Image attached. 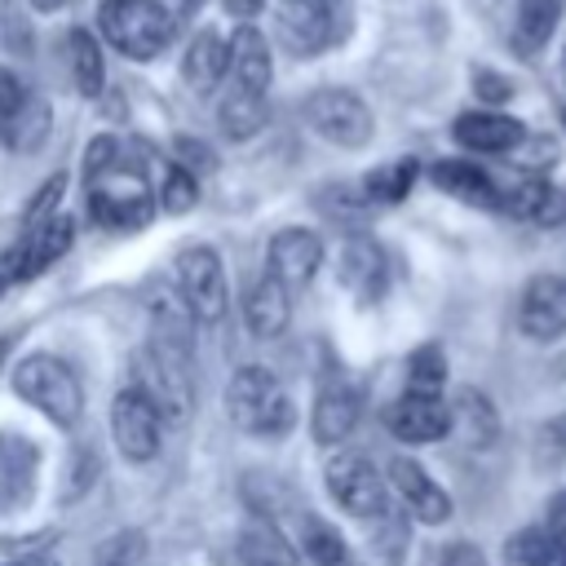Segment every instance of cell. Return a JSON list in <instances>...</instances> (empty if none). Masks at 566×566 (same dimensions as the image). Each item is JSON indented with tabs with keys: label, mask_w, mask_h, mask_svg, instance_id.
<instances>
[{
	"label": "cell",
	"mask_w": 566,
	"mask_h": 566,
	"mask_svg": "<svg viewBox=\"0 0 566 566\" xmlns=\"http://www.w3.org/2000/svg\"><path fill=\"white\" fill-rule=\"evenodd\" d=\"M451 433H460L464 447H473V451L495 447L500 416H495V407H491V398L482 389H473V385L455 389V398H451Z\"/></svg>",
	"instance_id": "cb8c5ba5"
},
{
	"label": "cell",
	"mask_w": 566,
	"mask_h": 566,
	"mask_svg": "<svg viewBox=\"0 0 566 566\" xmlns=\"http://www.w3.org/2000/svg\"><path fill=\"white\" fill-rule=\"evenodd\" d=\"M226 53H230V80L239 84V88H248V93H265L270 88V75H274V62H270V44H265V35L256 31V27H239L234 35H230V44H226Z\"/></svg>",
	"instance_id": "7402d4cb"
},
{
	"label": "cell",
	"mask_w": 566,
	"mask_h": 566,
	"mask_svg": "<svg viewBox=\"0 0 566 566\" xmlns=\"http://www.w3.org/2000/svg\"><path fill=\"white\" fill-rule=\"evenodd\" d=\"M385 429L398 438V442H438L442 433H451V402L442 394H402L385 407Z\"/></svg>",
	"instance_id": "4fadbf2b"
},
{
	"label": "cell",
	"mask_w": 566,
	"mask_h": 566,
	"mask_svg": "<svg viewBox=\"0 0 566 566\" xmlns=\"http://www.w3.org/2000/svg\"><path fill=\"white\" fill-rule=\"evenodd\" d=\"M562 71H566V66H562Z\"/></svg>",
	"instance_id": "bcb514c9"
},
{
	"label": "cell",
	"mask_w": 566,
	"mask_h": 566,
	"mask_svg": "<svg viewBox=\"0 0 566 566\" xmlns=\"http://www.w3.org/2000/svg\"><path fill=\"white\" fill-rule=\"evenodd\" d=\"M13 394L22 402H31L44 420H53L57 429H71L80 424L84 416V389H80V376L53 358V354H27L18 367H13Z\"/></svg>",
	"instance_id": "5b68a950"
},
{
	"label": "cell",
	"mask_w": 566,
	"mask_h": 566,
	"mask_svg": "<svg viewBox=\"0 0 566 566\" xmlns=\"http://www.w3.org/2000/svg\"><path fill=\"white\" fill-rule=\"evenodd\" d=\"M159 424H164L159 411L133 385L115 394V402H111V433H115V447H119L124 460H133V464L155 460L159 455Z\"/></svg>",
	"instance_id": "8fae6325"
},
{
	"label": "cell",
	"mask_w": 566,
	"mask_h": 566,
	"mask_svg": "<svg viewBox=\"0 0 566 566\" xmlns=\"http://www.w3.org/2000/svg\"><path fill=\"white\" fill-rule=\"evenodd\" d=\"M31 4H35V9H40V13H53V9H62V4H66V0H31Z\"/></svg>",
	"instance_id": "b9f144b4"
},
{
	"label": "cell",
	"mask_w": 566,
	"mask_h": 566,
	"mask_svg": "<svg viewBox=\"0 0 566 566\" xmlns=\"http://www.w3.org/2000/svg\"><path fill=\"white\" fill-rule=\"evenodd\" d=\"M442 385H447V354H442V345H433V340L416 345L411 358H407V389L411 394H442Z\"/></svg>",
	"instance_id": "d6a6232c"
},
{
	"label": "cell",
	"mask_w": 566,
	"mask_h": 566,
	"mask_svg": "<svg viewBox=\"0 0 566 566\" xmlns=\"http://www.w3.org/2000/svg\"><path fill=\"white\" fill-rule=\"evenodd\" d=\"M433 186L460 203H478V208H500V186L491 181L486 168H478L473 159H438L429 168Z\"/></svg>",
	"instance_id": "603a6c76"
},
{
	"label": "cell",
	"mask_w": 566,
	"mask_h": 566,
	"mask_svg": "<svg viewBox=\"0 0 566 566\" xmlns=\"http://www.w3.org/2000/svg\"><path fill=\"white\" fill-rule=\"evenodd\" d=\"M62 190H66V177H62V172H53V177H49V181L35 190V199L27 203V212H22V230H31V226H44L49 217H57Z\"/></svg>",
	"instance_id": "8d00e7d4"
},
{
	"label": "cell",
	"mask_w": 566,
	"mask_h": 566,
	"mask_svg": "<svg viewBox=\"0 0 566 566\" xmlns=\"http://www.w3.org/2000/svg\"><path fill=\"white\" fill-rule=\"evenodd\" d=\"M416 177H420V164H416L411 155H402V159H389V164L371 168V172L363 177V190H367V199H376V203H398V199L411 195Z\"/></svg>",
	"instance_id": "f546056e"
},
{
	"label": "cell",
	"mask_w": 566,
	"mask_h": 566,
	"mask_svg": "<svg viewBox=\"0 0 566 566\" xmlns=\"http://www.w3.org/2000/svg\"><path fill=\"white\" fill-rule=\"evenodd\" d=\"M27 88H22V80L9 71V66H0V142H9V133H13V124H18V115L27 111Z\"/></svg>",
	"instance_id": "d590c367"
},
{
	"label": "cell",
	"mask_w": 566,
	"mask_h": 566,
	"mask_svg": "<svg viewBox=\"0 0 566 566\" xmlns=\"http://www.w3.org/2000/svg\"><path fill=\"white\" fill-rule=\"evenodd\" d=\"M172 164H181L186 172H208L212 164H217V155H212V146L208 142H199V137H177V159Z\"/></svg>",
	"instance_id": "74e56055"
},
{
	"label": "cell",
	"mask_w": 566,
	"mask_h": 566,
	"mask_svg": "<svg viewBox=\"0 0 566 566\" xmlns=\"http://www.w3.org/2000/svg\"><path fill=\"white\" fill-rule=\"evenodd\" d=\"M548 535L557 539V548H562V557H566V491L553 500V509H548Z\"/></svg>",
	"instance_id": "ab89813d"
},
{
	"label": "cell",
	"mask_w": 566,
	"mask_h": 566,
	"mask_svg": "<svg viewBox=\"0 0 566 566\" xmlns=\"http://www.w3.org/2000/svg\"><path fill=\"white\" fill-rule=\"evenodd\" d=\"M557 562H562V548L548 535V526H522L504 544V566H557Z\"/></svg>",
	"instance_id": "1f68e13d"
},
{
	"label": "cell",
	"mask_w": 566,
	"mask_h": 566,
	"mask_svg": "<svg viewBox=\"0 0 566 566\" xmlns=\"http://www.w3.org/2000/svg\"><path fill=\"white\" fill-rule=\"evenodd\" d=\"M500 208H509L517 221H531L544 230L566 226V190L544 177H526V181H513L509 190H500Z\"/></svg>",
	"instance_id": "ffe728a7"
},
{
	"label": "cell",
	"mask_w": 566,
	"mask_h": 566,
	"mask_svg": "<svg viewBox=\"0 0 566 566\" xmlns=\"http://www.w3.org/2000/svg\"><path fill=\"white\" fill-rule=\"evenodd\" d=\"M562 4H566V0H517L509 40H513V49H517L522 57H535V53L553 40L557 18H562Z\"/></svg>",
	"instance_id": "4316f807"
},
{
	"label": "cell",
	"mask_w": 566,
	"mask_h": 566,
	"mask_svg": "<svg viewBox=\"0 0 566 566\" xmlns=\"http://www.w3.org/2000/svg\"><path fill=\"white\" fill-rule=\"evenodd\" d=\"M336 279H340V287L354 292L363 305L380 301L385 287H389V261H385L380 243L354 234V239L340 248V256H336Z\"/></svg>",
	"instance_id": "e0dca14e"
},
{
	"label": "cell",
	"mask_w": 566,
	"mask_h": 566,
	"mask_svg": "<svg viewBox=\"0 0 566 566\" xmlns=\"http://www.w3.org/2000/svg\"><path fill=\"white\" fill-rule=\"evenodd\" d=\"M66 66H71V84L84 97H97L106 84V62H102V44L88 27H71L66 31Z\"/></svg>",
	"instance_id": "83f0119b"
},
{
	"label": "cell",
	"mask_w": 566,
	"mask_h": 566,
	"mask_svg": "<svg viewBox=\"0 0 566 566\" xmlns=\"http://www.w3.org/2000/svg\"><path fill=\"white\" fill-rule=\"evenodd\" d=\"M389 482H394L402 509H407L416 522L438 526V522L451 517V495H447V491L429 478V469L416 464L411 455H394V460H389Z\"/></svg>",
	"instance_id": "2e32d148"
},
{
	"label": "cell",
	"mask_w": 566,
	"mask_h": 566,
	"mask_svg": "<svg viewBox=\"0 0 566 566\" xmlns=\"http://www.w3.org/2000/svg\"><path fill=\"white\" fill-rule=\"evenodd\" d=\"M451 133L473 155H504V150H513L526 137L522 119H513L504 111H464V115H455Z\"/></svg>",
	"instance_id": "d6986e66"
},
{
	"label": "cell",
	"mask_w": 566,
	"mask_h": 566,
	"mask_svg": "<svg viewBox=\"0 0 566 566\" xmlns=\"http://www.w3.org/2000/svg\"><path fill=\"white\" fill-rule=\"evenodd\" d=\"M349 18H354L349 0H279L274 31L283 49H292L296 57H314L349 35Z\"/></svg>",
	"instance_id": "8992f818"
},
{
	"label": "cell",
	"mask_w": 566,
	"mask_h": 566,
	"mask_svg": "<svg viewBox=\"0 0 566 566\" xmlns=\"http://www.w3.org/2000/svg\"><path fill=\"white\" fill-rule=\"evenodd\" d=\"M301 553H305L314 566H345V557H349L345 535H340L327 517H318V513H305V517H301Z\"/></svg>",
	"instance_id": "4dcf8cb0"
},
{
	"label": "cell",
	"mask_w": 566,
	"mask_h": 566,
	"mask_svg": "<svg viewBox=\"0 0 566 566\" xmlns=\"http://www.w3.org/2000/svg\"><path fill=\"white\" fill-rule=\"evenodd\" d=\"M199 4H203V0H181V9H186V13H195Z\"/></svg>",
	"instance_id": "7bdbcfd3"
},
{
	"label": "cell",
	"mask_w": 566,
	"mask_h": 566,
	"mask_svg": "<svg viewBox=\"0 0 566 566\" xmlns=\"http://www.w3.org/2000/svg\"><path fill=\"white\" fill-rule=\"evenodd\" d=\"M221 4H226V13H230V18H256L265 0H221Z\"/></svg>",
	"instance_id": "60d3db41"
},
{
	"label": "cell",
	"mask_w": 566,
	"mask_h": 566,
	"mask_svg": "<svg viewBox=\"0 0 566 566\" xmlns=\"http://www.w3.org/2000/svg\"><path fill=\"white\" fill-rule=\"evenodd\" d=\"M40 473V451L22 433H0V513H13L31 500Z\"/></svg>",
	"instance_id": "ac0fdd59"
},
{
	"label": "cell",
	"mask_w": 566,
	"mask_h": 566,
	"mask_svg": "<svg viewBox=\"0 0 566 566\" xmlns=\"http://www.w3.org/2000/svg\"><path fill=\"white\" fill-rule=\"evenodd\" d=\"M226 66H230L226 40L217 31H195V40L186 44V57H181V80L195 93H212L226 80Z\"/></svg>",
	"instance_id": "484cf974"
},
{
	"label": "cell",
	"mask_w": 566,
	"mask_h": 566,
	"mask_svg": "<svg viewBox=\"0 0 566 566\" xmlns=\"http://www.w3.org/2000/svg\"><path fill=\"white\" fill-rule=\"evenodd\" d=\"M562 119H566V111H562Z\"/></svg>",
	"instance_id": "f6af8a7d"
},
{
	"label": "cell",
	"mask_w": 566,
	"mask_h": 566,
	"mask_svg": "<svg viewBox=\"0 0 566 566\" xmlns=\"http://www.w3.org/2000/svg\"><path fill=\"white\" fill-rule=\"evenodd\" d=\"M358 424V394L345 376H323L318 380V394H314V407H310V438L318 447H340Z\"/></svg>",
	"instance_id": "5bb4252c"
},
{
	"label": "cell",
	"mask_w": 566,
	"mask_h": 566,
	"mask_svg": "<svg viewBox=\"0 0 566 566\" xmlns=\"http://www.w3.org/2000/svg\"><path fill=\"white\" fill-rule=\"evenodd\" d=\"M190 363L195 354H181V349H168L159 340H146L137 354H133V389L159 411V420H172L181 424L195 407V385H190Z\"/></svg>",
	"instance_id": "277c9868"
},
{
	"label": "cell",
	"mask_w": 566,
	"mask_h": 566,
	"mask_svg": "<svg viewBox=\"0 0 566 566\" xmlns=\"http://www.w3.org/2000/svg\"><path fill=\"white\" fill-rule=\"evenodd\" d=\"M265 261H270L265 274H274L287 292H292V287H305V283L318 274V265H323V239H318L314 230L283 226V230L270 239Z\"/></svg>",
	"instance_id": "9a60e30c"
},
{
	"label": "cell",
	"mask_w": 566,
	"mask_h": 566,
	"mask_svg": "<svg viewBox=\"0 0 566 566\" xmlns=\"http://www.w3.org/2000/svg\"><path fill=\"white\" fill-rule=\"evenodd\" d=\"M301 111H305V124H310L323 142L345 146V150L367 146L371 133H376L371 106H367L354 88H314Z\"/></svg>",
	"instance_id": "52a82bcc"
},
{
	"label": "cell",
	"mask_w": 566,
	"mask_h": 566,
	"mask_svg": "<svg viewBox=\"0 0 566 566\" xmlns=\"http://www.w3.org/2000/svg\"><path fill=\"white\" fill-rule=\"evenodd\" d=\"M517 332L539 345L566 336V279L562 274L526 279V287L517 296Z\"/></svg>",
	"instance_id": "7c38bea8"
},
{
	"label": "cell",
	"mask_w": 566,
	"mask_h": 566,
	"mask_svg": "<svg viewBox=\"0 0 566 566\" xmlns=\"http://www.w3.org/2000/svg\"><path fill=\"white\" fill-rule=\"evenodd\" d=\"M84 195H88V217L102 230H142L159 203L155 186L146 181L142 164L119 150L115 137H93L84 150Z\"/></svg>",
	"instance_id": "6da1fadb"
},
{
	"label": "cell",
	"mask_w": 566,
	"mask_h": 566,
	"mask_svg": "<svg viewBox=\"0 0 566 566\" xmlns=\"http://www.w3.org/2000/svg\"><path fill=\"white\" fill-rule=\"evenodd\" d=\"M234 553L243 566H301L292 539L279 531V522L270 517H248L239 526V539H234Z\"/></svg>",
	"instance_id": "d4e9b609"
},
{
	"label": "cell",
	"mask_w": 566,
	"mask_h": 566,
	"mask_svg": "<svg viewBox=\"0 0 566 566\" xmlns=\"http://www.w3.org/2000/svg\"><path fill=\"white\" fill-rule=\"evenodd\" d=\"M75 243V221L71 217H49L44 226H31L18 234L13 248L0 252V287L4 283H22V279H35L44 274L53 261H62Z\"/></svg>",
	"instance_id": "9c48e42d"
},
{
	"label": "cell",
	"mask_w": 566,
	"mask_h": 566,
	"mask_svg": "<svg viewBox=\"0 0 566 566\" xmlns=\"http://www.w3.org/2000/svg\"><path fill=\"white\" fill-rule=\"evenodd\" d=\"M97 27H102L106 44L133 62L159 57L177 35V18L168 13L164 0H102Z\"/></svg>",
	"instance_id": "3957f363"
},
{
	"label": "cell",
	"mask_w": 566,
	"mask_h": 566,
	"mask_svg": "<svg viewBox=\"0 0 566 566\" xmlns=\"http://www.w3.org/2000/svg\"><path fill=\"white\" fill-rule=\"evenodd\" d=\"M226 411H230V420H234L243 433L270 438V442L283 438V433H292V424H296V407H292L283 380H279L274 371L256 367V363H248V367H239V371L230 376Z\"/></svg>",
	"instance_id": "7a4b0ae2"
},
{
	"label": "cell",
	"mask_w": 566,
	"mask_h": 566,
	"mask_svg": "<svg viewBox=\"0 0 566 566\" xmlns=\"http://www.w3.org/2000/svg\"><path fill=\"white\" fill-rule=\"evenodd\" d=\"M217 119H221L226 137L248 142V137H256L261 124H265V97H261V93H248V88L234 84V88L217 102Z\"/></svg>",
	"instance_id": "f1b7e54d"
},
{
	"label": "cell",
	"mask_w": 566,
	"mask_h": 566,
	"mask_svg": "<svg viewBox=\"0 0 566 566\" xmlns=\"http://www.w3.org/2000/svg\"><path fill=\"white\" fill-rule=\"evenodd\" d=\"M473 84H478V93H482L491 106H500V102L513 97V84H509L504 75H495V71H473Z\"/></svg>",
	"instance_id": "f35d334b"
},
{
	"label": "cell",
	"mask_w": 566,
	"mask_h": 566,
	"mask_svg": "<svg viewBox=\"0 0 566 566\" xmlns=\"http://www.w3.org/2000/svg\"><path fill=\"white\" fill-rule=\"evenodd\" d=\"M177 296L186 301L195 323H217L226 314L230 287H226L221 256L208 243H190V248L177 252Z\"/></svg>",
	"instance_id": "ba28073f"
},
{
	"label": "cell",
	"mask_w": 566,
	"mask_h": 566,
	"mask_svg": "<svg viewBox=\"0 0 566 566\" xmlns=\"http://www.w3.org/2000/svg\"><path fill=\"white\" fill-rule=\"evenodd\" d=\"M155 203H159L164 212H172V217L190 212V208L199 203V177H195V172H186L181 164L164 159V172H159V195H155Z\"/></svg>",
	"instance_id": "836d02e7"
},
{
	"label": "cell",
	"mask_w": 566,
	"mask_h": 566,
	"mask_svg": "<svg viewBox=\"0 0 566 566\" xmlns=\"http://www.w3.org/2000/svg\"><path fill=\"white\" fill-rule=\"evenodd\" d=\"M243 323H248V332H252L256 340L283 336L287 323H292V292H287L274 274H261V279L248 287V296H243Z\"/></svg>",
	"instance_id": "44dd1931"
},
{
	"label": "cell",
	"mask_w": 566,
	"mask_h": 566,
	"mask_svg": "<svg viewBox=\"0 0 566 566\" xmlns=\"http://www.w3.org/2000/svg\"><path fill=\"white\" fill-rule=\"evenodd\" d=\"M327 478V495L354 513V517H385L389 513V491H385V478L371 469L367 455L358 451H336L323 469Z\"/></svg>",
	"instance_id": "30bf717a"
},
{
	"label": "cell",
	"mask_w": 566,
	"mask_h": 566,
	"mask_svg": "<svg viewBox=\"0 0 566 566\" xmlns=\"http://www.w3.org/2000/svg\"><path fill=\"white\" fill-rule=\"evenodd\" d=\"M142 553H146V539L137 531H119L93 548L88 566H142Z\"/></svg>",
	"instance_id": "e575fe53"
},
{
	"label": "cell",
	"mask_w": 566,
	"mask_h": 566,
	"mask_svg": "<svg viewBox=\"0 0 566 566\" xmlns=\"http://www.w3.org/2000/svg\"><path fill=\"white\" fill-rule=\"evenodd\" d=\"M557 566H566V557H562V562H557Z\"/></svg>",
	"instance_id": "ee69618b"
}]
</instances>
